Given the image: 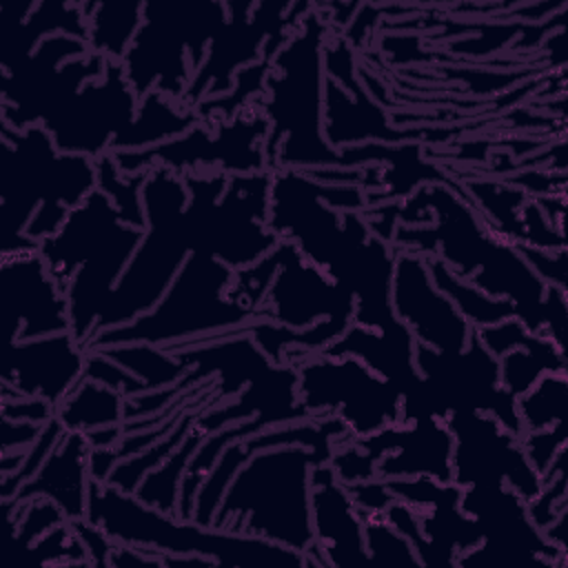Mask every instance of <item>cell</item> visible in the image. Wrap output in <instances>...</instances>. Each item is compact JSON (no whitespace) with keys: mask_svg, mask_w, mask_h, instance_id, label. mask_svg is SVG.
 Instances as JSON below:
<instances>
[{"mask_svg":"<svg viewBox=\"0 0 568 568\" xmlns=\"http://www.w3.org/2000/svg\"><path fill=\"white\" fill-rule=\"evenodd\" d=\"M426 266L433 284L455 304V308L468 320L473 328L490 326L508 317H515V308L508 300L486 295L468 280L455 275L437 255H426Z\"/></svg>","mask_w":568,"mask_h":568,"instance_id":"33","label":"cell"},{"mask_svg":"<svg viewBox=\"0 0 568 568\" xmlns=\"http://www.w3.org/2000/svg\"><path fill=\"white\" fill-rule=\"evenodd\" d=\"M390 244L424 257L437 255L455 275L486 295L508 300L515 317L530 333H539L546 284L517 246L488 226L475 202L446 184H422L402 200Z\"/></svg>","mask_w":568,"mask_h":568,"instance_id":"1","label":"cell"},{"mask_svg":"<svg viewBox=\"0 0 568 568\" xmlns=\"http://www.w3.org/2000/svg\"><path fill=\"white\" fill-rule=\"evenodd\" d=\"M58 33L80 40L89 38L82 0H38L36 9L24 20L0 22V71H11L24 62L44 38Z\"/></svg>","mask_w":568,"mask_h":568,"instance_id":"29","label":"cell"},{"mask_svg":"<svg viewBox=\"0 0 568 568\" xmlns=\"http://www.w3.org/2000/svg\"><path fill=\"white\" fill-rule=\"evenodd\" d=\"M87 435H89V442L93 448H109V446H115L124 437V430H122V426H104V428L89 430Z\"/></svg>","mask_w":568,"mask_h":568,"instance_id":"54","label":"cell"},{"mask_svg":"<svg viewBox=\"0 0 568 568\" xmlns=\"http://www.w3.org/2000/svg\"><path fill=\"white\" fill-rule=\"evenodd\" d=\"M84 377L95 379L118 393H122L124 397H135L142 393H149V386L133 373H129L124 366H120L118 362L109 359L106 355L91 351L87 357V366H84Z\"/></svg>","mask_w":568,"mask_h":568,"instance_id":"46","label":"cell"},{"mask_svg":"<svg viewBox=\"0 0 568 568\" xmlns=\"http://www.w3.org/2000/svg\"><path fill=\"white\" fill-rule=\"evenodd\" d=\"M568 506V444L555 455L552 464L541 473V488L528 501V515L544 530L561 508Z\"/></svg>","mask_w":568,"mask_h":568,"instance_id":"40","label":"cell"},{"mask_svg":"<svg viewBox=\"0 0 568 568\" xmlns=\"http://www.w3.org/2000/svg\"><path fill=\"white\" fill-rule=\"evenodd\" d=\"M280 268L264 297V317L288 328H308L322 320L353 324L355 297L308 262L293 242L275 246Z\"/></svg>","mask_w":568,"mask_h":568,"instance_id":"19","label":"cell"},{"mask_svg":"<svg viewBox=\"0 0 568 568\" xmlns=\"http://www.w3.org/2000/svg\"><path fill=\"white\" fill-rule=\"evenodd\" d=\"M277 268H280V257L273 248L260 262L233 271V282L226 288V297L244 308H251V311L264 315V297L277 275Z\"/></svg>","mask_w":568,"mask_h":568,"instance_id":"41","label":"cell"},{"mask_svg":"<svg viewBox=\"0 0 568 568\" xmlns=\"http://www.w3.org/2000/svg\"><path fill=\"white\" fill-rule=\"evenodd\" d=\"M337 33L315 9L288 36L255 102L268 120L264 140L266 169L342 166V155L324 138V47Z\"/></svg>","mask_w":568,"mask_h":568,"instance_id":"3","label":"cell"},{"mask_svg":"<svg viewBox=\"0 0 568 568\" xmlns=\"http://www.w3.org/2000/svg\"><path fill=\"white\" fill-rule=\"evenodd\" d=\"M204 439H206V435L193 426L189 430V435L182 439V444L140 481L135 497L162 513L178 515V497H180L182 477L189 468V462L193 459L195 450L202 446Z\"/></svg>","mask_w":568,"mask_h":568,"instance_id":"34","label":"cell"},{"mask_svg":"<svg viewBox=\"0 0 568 568\" xmlns=\"http://www.w3.org/2000/svg\"><path fill=\"white\" fill-rule=\"evenodd\" d=\"M164 568V552L146 546L115 544L109 557V568Z\"/></svg>","mask_w":568,"mask_h":568,"instance_id":"52","label":"cell"},{"mask_svg":"<svg viewBox=\"0 0 568 568\" xmlns=\"http://www.w3.org/2000/svg\"><path fill=\"white\" fill-rule=\"evenodd\" d=\"M526 264L535 271V275L546 284V286H559L568 291V246L557 248V251H546L530 246L526 242H513Z\"/></svg>","mask_w":568,"mask_h":568,"instance_id":"47","label":"cell"},{"mask_svg":"<svg viewBox=\"0 0 568 568\" xmlns=\"http://www.w3.org/2000/svg\"><path fill=\"white\" fill-rule=\"evenodd\" d=\"M295 368L300 402L313 419L337 417L351 437L402 422L399 393L357 357L311 353Z\"/></svg>","mask_w":568,"mask_h":568,"instance_id":"14","label":"cell"},{"mask_svg":"<svg viewBox=\"0 0 568 568\" xmlns=\"http://www.w3.org/2000/svg\"><path fill=\"white\" fill-rule=\"evenodd\" d=\"M479 342L499 362V384L513 397L526 393L546 373H568V357L517 317L475 328Z\"/></svg>","mask_w":568,"mask_h":568,"instance_id":"26","label":"cell"},{"mask_svg":"<svg viewBox=\"0 0 568 568\" xmlns=\"http://www.w3.org/2000/svg\"><path fill=\"white\" fill-rule=\"evenodd\" d=\"M415 337L397 320L384 328H368L362 324H351L335 342L324 351L326 355H353L364 362L373 373L388 382L399 397H408L419 384V371L415 364Z\"/></svg>","mask_w":568,"mask_h":568,"instance_id":"27","label":"cell"},{"mask_svg":"<svg viewBox=\"0 0 568 568\" xmlns=\"http://www.w3.org/2000/svg\"><path fill=\"white\" fill-rule=\"evenodd\" d=\"M142 202L146 215L144 237L111 291L91 337L149 313L191 255L184 226V209L189 202L184 178L164 166L149 169Z\"/></svg>","mask_w":568,"mask_h":568,"instance_id":"9","label":"cell"},{"mask_svg":"<svg viewBox=\"0 0 568 568\" xmlns=\"http://www.w3.org/2000/svg\"><path fill=\"white\" fill-rule=\"evenodd\" d=\"M268 120L253 102L231 120L197 122L186 133L142 151H113L118 169L124 175L164 166L184 173L220 171L224 175H248L266 169L264 140Z\"/></svg>","mask_w":568,"mask_h":568,"instance_id":"12","label":"cell"},{"mask_svg":"<svg viewBox=\"0 0 568 568\" xmlns=\"http://www.w3.org/2000/svg\"><path fill=\"white\" fill-rule=\"evenodd\" d=\"M446 426L453 435V481L473 484L506 481L526 501L541 488V475L530 464L521 437L497 417L479 410L450 413Z\"/></svg>","mask_w":568,"mask_h":568,"instance_id":"18","label":"cell"},{"mask_svg":"<svg viewBox=\"0 0 568 568\" xmlns=\"http://www.w3.org/2000/svg\"><path fill=\"white\" fill-rule=\"evenodd\" d=\"M231 282L233 268L215 257L191 253L162 300L149 313L129 324L95 333L84 348L100 351L118 344L146 342L171 353L200 337L264 320V315L226 297Z\"/></svg>","mask_w":568,"mask_h":568,"instance_id":"7","label":"cell"},{"mask_svg":"<svg viewBox=\"0 0 568 568\" xmlns=\"http://www.w3.org/2000/svg\"><path fill=\"white\" fill-rule=\"evenodd\" d=\"M2 408L0 415L18 422H33L44 426L55 417V406L42 397H16V399H0Z\"/></svg>","mask_w":568,"mask_h":568,"instance_id":"49","label":"cell"},{"mask_svg":"<svg viewBox=\"0 0 568 568\" xmlns=\"http://www.w3.org/2000/svg\"><path fill=\"white\" fill-rule=\"evenodd\" d=\"M142 237L144 231L126 224L113 202L95 189L55 235L40 242L38 253L69 300L71 333L82 346Z\"/></svg>","mask_w":568,"mask_h":568,"instance_id":"4","label":"cell"},{"mask_svg":"<svg viewBox=\"0 0 568 568\" xmlns=\"http://www.w3.org/2000/svg\"><path fill=\"white\" fill-rule=\"evenodd\" d=\"M539 335L550 339L568 357V291L546 286L539 313Z\"/></svg>","mask_w":568,"mask_h":568,"instance_id":"45","label":"cell"},{"mask_svg":"<svg viewBox=\"0 0 568 568\" xmlns=\"http://www.w3.org/2000/svg\"><path fill=\"white\" fill-rule=\"evenodd\" d=\"M24 455H27V450H4L0 457V477L13 475L22 466Z\"/></svg>","mask_w":568,"mask_h":568,"instance_id":"55","label":"cell"},{"mask_svg":"<svg viewBox=\"0 0 568 568\" xmlns=\"http://www.w3.org/2000/svg\"><path fill=\"white\" fill-rule=\"evenodd\" d=\"M129 397L122 393L82 377L75 388L58 404L55 417L67 430H95L104 426H122L126 422Z\"/></svg>","mask_w":568,"mask_h":568,"instance_id":"32","label":"cell"},{"mask_svg":"<svg viewBox=\"0 0 568 568\" xmlns=\"http://www.w3.org/2000/svg\"><path fill=\"white\" fill-rule=\"evenodd\" d=\"M311 521L315 546L326 568L371 561L362 513L331 464H320L311 470Z\"/></svg>","mask_w":568,"mask_h":568,"instance_id":"24","label":"cell"},{"mask_svg":"<svg viewBox=\"0 0 568 568\" xmlns=\"http://www.w3.org/2000/svg\"><path fill=\"white\" fill-rule=\"evenodd\" d=\"M87 519L100 526L115 544L146 546L171 555H204L217 566L248 568H308L306 555L268 541L257 535L231 532L215 526H202L195 519H180L162 513L133 493L91 479Z\"/></svg>","mask_w":568,"mask_h":568,"instance_id":"6","label":"cell"},{"mask_svg":"<svg viewBox=\"0 0 568 568\" xmlns=\"http://www.w3.org/2000/svg\"><path fill=\"white\" fill-rule=\"evenodd\" d=\"M78 537L82 539L89 557H91V564L93 566H100V568H106L109 566V557H111V550L115 546V541L100 528L95 526L93 521H89L87 517L82 519H75L71 521Z\"/></svg>","mask_w":568,"mask_h":568,"instance_id":"51","label":"cell"},{"mask_svg":"<svg viewBox=\"0 0 568 568\" xmlns=\"http://www.w3.org/2000/svg\"><path fill=\"white\" fill-rule=\"evenodd\" d=\"M106 58L91 53L87 40L49 36L11 71H0V122L11 129L44 124L87 82L106 71Z\"/></svg>","mask_w":568,"mask_h":568,"instance_id":"13","label":"cell"},{"mask_svg":"<svg viewBox=\"0 0 568 568\" xmlns=\"http://www.w3.org/2000/svg\"><path fill=\"white\" fill-rule=\"evenodd\" d=\"M82 11L89 24V51L104 55L106 60L122 62L142 27L144 0H82Z\"/></svg>","mask_w":568,"mask_h":568,"instance_id":"31","label":"cell"},{"mask_svg":"<svg viewBox=\"0 0 568 568\" xmlns=\"http://www.w3.org/2000/svg\"><path fill=\"white\" fill-rule=\"evenodd\" d=\"M91 450L93 446L87 433L67 430L38 473L18 488L13 499L24 504L36 497H49L60 506L69 521L87 517Z\"/></svg>","mask_w":568,"mask_h":568,"instance_id":"28","label":"cell"},{"mask_svg":"<svg viewBox=\"0 0 568 568\" xmlns=\"http://www.w3.org/2000/svg\"><path fill=\"white\" fill-rule=\"evenodd\" d=\"M251 417L255 419L260 430H266L271 426L313 419L300 402L295 366L271 364L262 375H257L251 384H246L235 397L217 406H206L197 415L193 426L209 437L211 433L224 426H231Z\"/></svg>","mask_w":568,"mask_h":568,"instance_id":"25","label":"cell"},{"mask_svg":"<svg viewBox=\"0 0 568 568\" xmlns=\"http://www.w3.org/2000/svg\"><path fill=\"white\" fill-rule=\"evenodd\" d=\"M140 98L131 89L122 62L109 60L102 78L87 82L42 126L51 133L60 153L91 160L111 151V142L124 133L138 115Z\"/></svg>","mask_w":568,"mask_h":568,"instance_id":"17","label":"cell"},{"mask_svg":"<svg viewBox=\"0 0 568 568\" xmlns=\"http://www.w3.org/2000/svg\"><path fill=\"white\" fill-rule=\"evenodd\" d=\"M64 521H69V519L64 517V513L60 510V506L53 499L36 497V499L24 501L20 521L11 530V537L18 546L29 550L44 532H49L51 528H55Z\"/></svg>","mask_w":568,"mask_h":568,"instance_id":"44","label":"cell"},{"mask_svg":"<svg viewBox=\"0 0 568 568\" xmlns=\"http://www.w3.org/2000/svg\"><path fill=\"white\" fill-rule=\"evenodd\" d=\"M415 364L422 377L417 388L402 399V422L426 417L444 422L450 413L479 410L521 437L515 397L501 388L499 362L477 333L462 351H435L417 344Z\"/></svg>","mask_w":568,"mask_h":568,"instance_id":"11","label":"cell"},{"mask_svg":"<svg viewBox=\"0 0 568 568\" xmlns=\"http://www.w3.org/2000/svg\"><path fill=\"white\" fill-rule=\"evenodd\" d=\"M209 404H211V397H204V399H200L197 404H193L191 408H186L184 415L180 417V422L175 424V428H173L166 437H162V439L155 442L153 446L144 448L142 453H138V455H133V457H129V459L118 462V464L113 466V470L109 473V477H106L104 484H111V486H115V488H120V490H124V493H133V495H135L140 481H142L153 468H158V466L182 444V439H184V437L189 435V430L193 428L197 415H200Z\"/></svg>","mask_w":568,"mask_h":568,"instance_id":"35","label":"cell"},{"mask_svg":"<svg viewBox=\"0 0 568 568\" xmlns=\"http://www.w3.org/2000/svg\"><path fill=\"white\" fill-rule=\"evenodd\" d=\"M515 408L524 433L550 428L559 422H566L568 373L541 375L526 393L515 397Z\"/></svg>","mask_w":568,"mask_h":568,"instance_id":"37","label":"cell"},{"mask_svg":"<svg viewBox=\"0 0 568 568\" xmlns=\"http://www.w3.org/2000/svg\"><path fill=\"white\" fill-rule=\"evenodd\" d=\"M64 433H67V428L60 424L58 417H53L51 422H47L42 426L38 439L27 448L22 466L9 477H0V499L13 497L18 493V488L38 473V468L47 462V457L53 453V448L58 446V442L62 439Z\"/></svg>","mask_w":568,"mask_h":568,"instance_id":"43","label":"cell"},{"mask_svg":"<svg viewBox=\"0 0 568 568\" xmlns=\"http://www.w3.org/2000/svg\"><path fill=\"white\" fill-rule=\"evenodd\" d=\"M202 122L193 109L182 106L180 102L166 98L160 91H149L144 98H140L138 115L131 122V126L120 133L111 142V151H142L158 144H164L182 133H186L191 126Z\"/></svg>","mask_w":568,"mask_h":568,"instance_id":"30","label":"cell"},{"mask_svg":"<svg viewBox=\"0 0 568 568\" xmlns=\"http://www.w3.org/2000/svg\"><path fill=\"white\" fill-rule=\"evenodd\" d=\"M0 317L7 344L71 333L69 300L38 251L2 257Z\"/></svg>","mask_w":568,"mask_h":568,"instance_id":"20","label":"cell"},{"mask_svg":"<svg viewBox=\"0 0 568 568\" xmlns=\"http://www.w3.org/2000/svg\"><path fill=\"white\" fill-rule=\"evenodd\" d=\"M31 557L44 566H93L71 521L44 532L31 548Z\"/></svg>","mask_w":568,"mask_h":568,"instance_id":"42","label":"cell"},{"mask_svg":"<svg viewBox=\"0 0 568 568\" xmlns=\"http://www.w3.org/2000/svg\"><path fill=\"white\" fill-rule=\"evenodd\" d=\"M98 353L106 355L109 359L124 366L129 373L138 375L149 386V390L169 388L189 373V368L182 366L169 351L146 342L106 346L100 348Z\"/></svg>","mask_w":568,"mask_h":568,"instance_id":"36","label":"cell"},{"mask_svg":"<svg viewBox=\"0 0 568 568\" xmlns=\"http://www.w3.org/2000/svg\"><path fill=\"white\" fill-rule=\"evenodd\" d=\"M362 521H364V541H366L371 561L406 564V566L422 568L413 544L388 524L384 513H362Z\"/></svg>","mask_w":568,"mask_h":568,"instance_id":"39","label":"cell"},{"mask_svg":"<svg viewBox=\"0 0 568 568\" xmlns=\"http://www.w3.org/2000/svg\"><path fill=\"white\" fill-rule=\"evenodd\" d=\"M87 357L89 351L73 333L16 339L4 346L0 382L22 397H42L58 408L84 377Z\"/></svg>","mask_w":568,"mask_h":568,"instance_id":"23","label":"cell"},{"mask_svg":"<svg viewBox=\"0 0 568 568\" xmlns=\"http://www.w3.org/2000/svg\"><path fill=\"white\" fill-rule=\"evenodd\" d=\"M459 508L475 519L481 541L457 557V568H566L568 552L546 539L528 501L506 481L466 486Z\"/></svg>","mask_w":568,"mask_h":568,"instance_id":"15","label":"cell"},{"mask_svg":"<svg viewBox=\"0 0 568 568\" xmlns=\"http://www.w3.org/2000/svg\"><path fill=\"white\" fill-rule=\"evenodd\" d=\"M95 173H98V189L113 202L120 217L126 224H131L140 231H146L142 186L146 182L149 171L124 175L118 169L115 158L111 153H104L102 158L95 160Z\"/></svg>","mask_w":568,"mask_h":568,"instance_id":"38","label":"cell"},{"mask_svg":"<svg viewBox=\"0 0 568 568\" xmlns=\"http://www.w3.org/2000/svg\"><path fill=\"white\" fill-rule=\"evenodd\" d=\"M355 506L359 508V513H384L386 506L395 499L390 495V490L386 488L384 479H364V481H355V484H346Z\"/></svg>","mask_w":568,"mask_h":568,"instance_id":"50","label":"cell"},{"mask_svg":"<svg viewBox=\"0 0 568 568\" xmlns=\"http://www.w3.org/2000/svg\"><path fill=\"white\" fill-rule=\"evenodd\" d=\"M42 426L33 422H18L2 417V442L0 448L4 450H27L40 435Z\"/></svg>","mask_w":568,"mask_h":568,"instance_id":"53","label":"cell"},{"mask_svg":"<svg viewBox=\"0 0 568 568\" xmlns=\"http://www.w3.org/2000/svg\"><path fill=\"white\" fill-rule=\"evenodd\" d=\"M390 306L415 342L435 351H462L475 328L433 284L426 257L413 251L395 255Z\"/></svg>","mask_w":568,"mask_h":568,"instance_id":"21","label":"cell"},{"mask_svg":"<svg viewBox=\"0 0 568 568\" xmlns=\"http://www.w3.org/2000/svg\"><path fill=\"white\" fill-rule=\"evenodd\" d=\"M568 444V422H559L550 428L541 430H526L521 435V446L535 466V470L541 475L555 459V455Z\"/></svg>","mask_w":568,"mask_h":568,"instance_id":"48","label":"cell"},{"mask_svg":"<svg viewBox=\"0 0 568 568\" xmlns=\"http://www.w3.org/2000/svg\"><path fill=\"white\" fill-rule=\"evenodd\" d=\"M0 255L38 251L95 189V160L60 153L42 124L0 122Z\"/></svg>","mask_w":568,"mask_h":568,"instance_id":"2","label":"cell"},{"mask_svg":"<svg viewBox=\"0 0 568 568\" xmlns=\"http://www.w3.org/2000/svg\"><path fill=\"white\" fill-rule=\"evenodd\" d=\"M328 462V453L306 446H275L251 455L224 490L213 526L306 555L315 546L311 470Z\"/></svg>","mask_w":568,"mask_h":568,"instance_id":"5","label":"cell"},{"mask_svg":"<svg viewBox=\"0 0 568 568\" xmlns=\"http://www.w3.org/2000/svg\"><path fill=\"white\" fill-rule=\"evenodd\" d=\"M462 133V129H395L388 122L386 111L371 100L362 80L351 75L342 84L326 75L324 84V138L326 142L339 151L344 146H359V144H397L402 140L410 142H450Z\"/></svg>","mask_w":568,"mask_h":568,"instance_id":"22","label":"cell"},{"mask_svg":"<svg viewBox=\"0 0 568 568\" xmlns=\"http://www.w3.org/2000/svg\"><path fill=\"white\" fill-rule=\"evenodd\" d=\"M226 20L229 7L220 0H146L142 27L122 58L138 98L155 89L180 102Z\"/></svg>","mask_w":568,"mask_h":568,"instance_id":"10","label":"cell"},{"mask_svg":"<svg viewBox=\"0 0 568 568\" xmlns=\"http://www.w3.org/2000/svg\"><path fill=\"white\" fill-rule=\"evenodd\" d=\"M189 202L184 226L191 253L209 255L237 271L268 255L280 237L268 229L271 171L224 175L184 173Z\"/></svg>","mask_w":568,"mask_h":568,"instance_id":"8","label":"cell"},{"mask_svg":"<svg viewBox=\"0 0 568 568\" xmlns=\"http://www.w3.org/2000/svg\"><path fill=\"white\" fill-rule=\"evenodd\" d=\"M229 20L211 40L204 62L193 73L180 104L195 109L204 98L224 95L244 67L260 60L264 42L277 31H291L313 11V2H226Z\"/></svg>","mask_w":568,"mask_h":568,"instance_id":"16","label":"cell"}]
</instances>
